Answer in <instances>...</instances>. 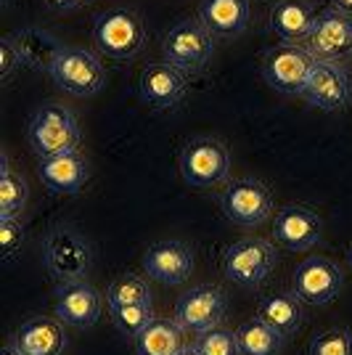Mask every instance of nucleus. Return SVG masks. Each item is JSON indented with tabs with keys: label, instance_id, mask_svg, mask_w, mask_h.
<instances>
[{
	"label": "nucleus",
	"instance_id": "14",
	"mask_svg": "<svg viewBox=\"0 0 352 355\" xmlns=\"http://www.w3.org/2000/svg\"><path fill=\"white\" fill-rule=\"evenodd\" d=\"M193 266H196V252H193V247L186 244V241H177V239L157 241L143 254V270H146V276L159 284H167V286L188 282L193 273Z\"/></svg>",
	"mask_w": 352,
	"mask_h": 355
},
{
	"label": "nucleus",
	"instance_id": "17",
	"mask_svg": "<svg viewBox=\"0 0 352 355\" xmlns=\"http://www.w3.org/2000/svg\"><path fill=\"white\" fill-rule=\"evenodd\" d=\"M56 318L64 321L67 326H77V329H90L98 321L103 308L101 292L88 282H61L56 284Z\"/></svg>",
	"mask_w": 352,
	"mask_h": 355
},
{
	"label": "nucleus",
	"instance_id": "7",
	"mask_svg": "<svg viewBox=\"0 0 352 355\" xmlns=\"http://www.w3.org/2000/svg\"><path fill=\"white\" fill-rule=\"evenodd\" d=\"M48 77L53 80V85L59 90L80 96V98H90V96L101 93V88L106 85L103 64L96 53H90L85 48H64L61 45L53 64L48 67Z\"/></svg>",
	"mask_w": 352,
	"mask_h": 355
},
{
	"label": "nucleus",
	"instance_id": "36",
	"mask_svg": "<svg viewBox=\"0 0 352 355\" xmlns=\"http://www.w3.org/2000/svg\"><path fill=\"white\" fill-rule=\"evenodd\" d=\"M180 355H199V353H196V347H193V345H188V347H186Z\"/></svg>",
	"mask_w": 352,
	"mask_h": 355
},
{
	"label": "nucleus",
	"instance_id": "25",
	"mask_svg": "<svg viewBox=\"0 0 352 355\" xmlns=\"http://www.w3.org/2000/svg\"><path fill=\"white\" fill-rule=\"evenodd\" d=\"M236 342L241 355H281L283 350V334L260 321L257 315L236 329Z\"/></svg>",
	"mask_w": 352,
	"mask_h": 355
},
{
	"label": "nucleus",
	"instance_id": "11",
	"mask_svg": "<svg viewBox=\"0 0 352 355\" xmlns=\"http://www.w3.org/2000/svg\"><path fill=\"white\" fill-rule=\"evenodd\" d=\"M305 48L318 61L344 64L352 59V14H344L339 8H326L318 14Z\"/></svg>",
	"mask_w": 352,
	"mask_h": 355
},
{
	"label": "nucleus",
	"instance_id": "26",
	"mask_svg": "<svg viewBox=\"0 0 352 355\" xmlns=\"http://www.w3.org/2000/svg\"><path fill=\"white\" fill-rule=\"evenodd\" d=\"M27 180L11 167L8 154H0V220H19V215L27 207Z\"/></svg>",
	"mask_w": 352,
	"mask_h": 355
},
{
	"label": "nucleus",
	"instance_id": "32",
	"mask_svg": "<svg viewBox=\"0 0 352 355\" xmlns=\"http://www.w3.org/2000/svg\"><path fill=\"white\" fill-rule=\"evenodd\" d=\"M21 67H24V61L19 56V48H16L11 32H8V35L0 37V83L8 85L14 80V74L21 72Z\"/></svg>",
	"mask_w": 352,
	"mask_h": 355
},
{
	"label": "nucleus",
	"instance_id": "19",
	"mask_svg": "<svg viewBox=\"0 0 352 355\" xmlns=\"http://www.w3.org/2000/svg\"><path fill=\"white\" fill-rule=\"evenodd\" d=\"M14 345L24 355H61L67 347L64 321L51 315H32L16 329Z\"/></svg>",
	"mask_w": 352,
	"mask_h": 355
},
{
	"label": "nucleus",
	"instance_id": "38",
	"mask_svg": "<svg viewBox=\"0 0 352 355\" xmlns=\"http://www.w3.org/2000/svg\"><path fill=\"white\" fill-rule=\"evenodd\" d=\"M347 263H350V268H352V247L347 250Z\"/></svg>",
	"mask_w": 352,
	"mask_h": 355
},
{
	"label": "nucleus",
	"instance_id": "29",
	"mask_svg": "<svg viewBox=\"0 0 352 355\" xmlns=\"http://www.w3.org/2000/svg\"><path fill=\"white\" fill-rule=\"evenodd\" d=\"M193 347L199 355H241L238 353V342H236V331H228L222 326L199 331Z\"/></svg>",
	"mask_w": 352,
	"mask_h": 355
},
{
	"label": "nucleus",
	"instance_id": "24",
	"mask_svg": "<svg viewBox=\"0 0 352 355\" xmlns=\"http://www.w3.org/2000/svg\"><path fill=\"white\" fill-rule=\"evenodd\" d=\"M16 48H19V56L24 61V67L30 69H45L53 64L56 53L61 51L59 40L51 35V32L40 30V27H24V30L11 32Z\"/></svg>",
	"mask_w": 352,
	"mask_h": 355
},
{
	"label": "nucleus",
	"instance_id": "9",
	"mask_svg": "<svg viewBox=\"0 0 352 355\" xmlns=\"http://www.w3.org/2000/svg\"><path fill=\"white\" fill-rule=\"evenodd\" d=\"M315 61L318 59L310 53L305 45L283 43L279 48H273V51H267V56L263 61V77L265 83L273 90H279V93L302 96Z\"/></svg>",
	"mask_w": 352,
	"mask_h": 355
},
{
	"label": "nucleus",
	"instance_id": "20",
	"mask_svg": "<svg viewBox=\"0 0 352 355\" xmlns=\"http://www.w3.org/2000/svg\"><path fill=\"white\" fill-rule=\"evenodd\" d=\"M318 19V11L310 0H276L270 8V30L283 43H305Z\"/></svg>",
	"mask_w": 352,
	"mask_h": 355
},
{
	"label": "nucleus",
	"instance_id": "34",
	"mask_svg": "<svg viewBox=\"0 0 352 355\" xmlns=\"http://www.w3.org/2000/svg\"><path fill=\"white\" fill-rule=\"evenodd\" d=\"M331 3V8H339V11H344V14H352V0H328Z\"/></svg>",
	"mask_w": 352,
	"mask_h": 355
},
{
	"label": "nucleus",
	"instance_id": "35",
	"mask_svg": "<svg viewBox=\"0 0 352 355\" xmlns=\"http://www.w3.org/2000/svg\"><path fill=\"white\" fill-rule=\"evenodd\" d=\"M3 355H24V353H21V350H19V347L14 345V340H11L8 345H6V347H3Z\"/></svg>",
	"mask_w": 352,
	"mask_h": 355
},
{
	"label": "nucleus",
	"instance_id": "31",
	"mask_svg": "<svg viewBox=\"0 0 352 355\" xmlns=\"http://www.w3.org/2000/svg\"><path fill=\"white\" fill-rule=\"evenodd\" d=\"M24 225L19 220H0V252H3V263H14V257L24 247Z\"/></svg>",
	"mask_w": 352,
	"mask_h": 355
},
{
	"label": "nucleus",
	"instance_id": "4",
	"mask_svg": "<svg viewBox=\"0 0 352 355\" xmlns=\"http://www.w3.org/2000/svg\"><path fill=\"white\" fill-rule=\"evenodd\" d=\"M161 56L180 72H202L215 56V35L202 19H177L161 37Z\"/></svg>",
	"mask_w": 352,
	"mask_h": 355
},
{
	"label": "nucleus",
	"instance_id": "3",
	"mask_svg": "<svg viewBox=\"0 0 352 355\" xmlns=\"http://www.w3.org/2000/svg\"><path fill=\"white\" fill-rule=\"evenodd\" d=\"M279 263V250L263 236H247L222 250V276L241 289H257L273 273Z\"/></svg>",
	"mask_w": 352,
	"mask_h": 355
},
{
	"label": "nucleus",
	"instance_id": "30",
	"mask_svg": "<svg viewBox=\"0 0 352 355\" xmlns=\"http://www.w3.org/2000/svg\"><path fill=\"white\" fill-rule=\"evenodd\" d=\"M308 355H352V331L344 326L318 331L310 340Z\"/></svg>",
	"mask_w": 352,
	"mask_h": 355
},
{
	"label": "nucleus",
	"instance_id": "2",
	"mask_svg": "<svg viewBox=\"0 0 352 355\" xmlns=\"http://www.w3.org/2000/svg\"><path fill=\"white\" fill-rule=\"evenodd\" d=\"M43 266L56 282H80L88 279L93 250L90 241L72 225H53L43 239Z\"/></svg>",
	"mask_w": 352,
	"mask_h": 355
},
{
	"label": "nucleus",
	"instance_id": "23",
	"mask_svg": "<svg viewBox=\"0 0 352 355\" xmlns=\"http://www.w3.org/2000/svg\"><path fill=\"white\" fill-rule=\"evenodd\" d=\"M186 331L175 318H154L151 324L135 337L138 355H180L186 350Z\"/></svg>",
	"mask_w": 352,
	"mask_h": 355
},
{
	"label": "nucleus",
	"instance_id": "5",
	"mask_svg": "<svg viewBox=\"0 0 352 355\" xmlns=\"http://www.w3.org/2000/svg\"><path fill=\"white\" fill-rule=\"evenodd\" d=\"M93 43L114 61L135 59L146 45L143 21L130 8H109L93 19Z\"/></svg>",
	"mask_w": 352,
	"mask_h": 355
},
{
	"label": "nucleus",
	"instance_id": "12",
	"mask_svg": "<svg viewBox=\"0 0 352 355\" xmlns=\"http://www.w3.org/2000/svg\"><path fill=\"white\" fill-rule=\"evenodd\" d=\"M344 286L342 268L328 257H308L305 263L294 268L292 292L308 305H328L334 297H339Z\"/></svg>",
	"mask_w": 352,
	"mask_h": 355
},
{
	"label": "nucleus",
	"instance_id": "15",
	"mask_svg": "<svg viewBox=\"0 0 352 355\" xmlns=\"http://www.w3.org/2000/svg\"><path fill=\"white\" fill-rule=\"evenodd\" d=\"M323 236V220L315 209L305 205H286L276 212L273 220V239L289 252L313 250Z\"/></svg>",
	"mask_w": 352,
	"mask_h": 355
},
{
	"label": "nucleus",
	"instance_id": "6",
	"mask_svg": "<svg viewBox=\"0 0 352 355\" xmlns=\"http://www.w3.org/2000/svg\"><path fill=\"white\" fill-rule=\"evenodd\" d=\"M177 167L183 180L193 189H212L220 186L231 175V154L218 138L212 135H193L188 138L180 154Z\"/></svg>",
	"mask_w": 352,
	"mask_h": 355
},
{
	"label": "nucleus",
	"instance_id": "21",
	"mask_svg": "<svg viewBox=\"0 0 352 355\" xmlns=\"http://www.w3.org/2000/svg\"><path fill=\"white\" fill-rule=\"evenodd\" d=\"M252 16L249 0H202L199 19L218 37H236L247 30Z\"/></svg>",
	"mask_w": 352,
	"mask_h": 355
},
{
	"label": "nucleus",
	"instance_id": "1",
	"mask_svg": "<svg viewBox=\"0 0 352 355\" xmlns=\"http://www.w3.org/2000/svg\"><path fill=\"white\" fill-rule=\"evenodd\" d=\"M27 138H30L32 151L40 159H45V157H56V154H67V151H80L82 130H80L77 117L67 106L48 101L32 114Z\"/></svg>",
	"mask_w": 352,
	"mask_h": 355
},
{
	"label": "nucleus",
	"instance_id": "37",
	"mask_svg": "<svg viewBox=\"0 0 352 355\" xmlns=\"http://www.w3.org/2000/svg\"><path fill=\"white\" fill-rule=\"evenodd\" d=\"M11 3H14V0H0V6H3V8H8Z\"/></svg>",
	"mask_w": 352,
	"mask_h": 355
},
{
	"label": "nucleus",
	"instance_id": "33",
	"mask_svg": "<svg viewBox=\"0 0 352 355\" xmlns=\"http://www.w3.org/2000/svg\"><path fill=\"white\" fill-rule=\"evenodd\" d=\"M48 8H53V11H74V8H80V6H85L90 0H43Z\"/></svg>",
	"mask_w": 352,
	"mask_h": 355
},
{
	"label": "nucleus",
	"instance_id": "13",
	"mask_svg": "<svg viewBox=\"0 0 352 355\" xmlns=\"http://www.w3.org/2000/svg\"><path fill=\"white\" fill-rule=\"evenodd\" d=\"M302 98L323 112H342L352 101V77L344 69V64L315 61Z\"/></svg>",
	"mask_w": 352,
	"mask_h": 355
},
{
	"label": "nucleus",
	"instance_id": "18",
	"mask_svg": "<svg viewBox=\"0 0 352 355\" xmlns=\"http://www.w3.org/2000/svg\"><path fill=\"white\" fill-rule=\"evenodd\" d=\"M37 175L43 186L53 193H77L90 178V164L80 151H67L56 157H45L37 164Z\"/></svg>",
	"mask_w": 352,
	"mask_h": 355
},
{
	"label": "nucleus",
	"instance_id": "10",
	"mask_svg": "<svg viewBox=\"0 0 352 355\" xmlns=\"http://www.w3.org/2000/svg\"><path fill=\"white\" fill-rule=\"evenodd\" d=\"M225 313H228V297L215 284L191 286L175 302V321L183 331H193V334L220 326Z\"/></svg>",
	"mask_w": 352,
	"mask_h": 355
},
{
	"label": "nucleus",
	"instance_id": "28",
	"mask_svg": "<svg viewBox=\"0 0 352 355\" xmlns=\"http://www.w3.org/2000/svg\"><path fill=\"white\" fill-rule=\"evenodd\" d=\"M109 315L119 334L135 340L154 321V308L151 305H117V308H109Z\"/></svg>",
	"mask_w": 352,
	"mask_h": 355
},
{
	"label": "nucleus",
	"instance_id": "22",
	"mask_svg": "<svg viewBox=\"0 0 352 355\" xmlns=\"http://www.w3.org/2000/svg\"><path fill=\"white\" fill-rule=\"evenodd\" d=\"M257 318L273 326L283 337H294L305 324V300H299L294 292H273L260 300Z\"/></svg>",
	"mask_w": 352,
	"mask_h": 355
},
{
	"label": "nucleus",
	"instance_id": "27",
	"mask_svg": "<svg viewBox=\"0 0 352 355\" xmlns=\"http://www.w3.org/2000/svg\"><path fill=\"white\" fill-rule=\"evenodd\" d=\"M151 284L148 279L138 273H122L106 289V305L117 308V305H151Z\"/></svg>",
	"mask_w": 352,
	"mask_h": 355
},
{
	"label": "nucleus",
	"instance_id": "8",
	"mask_svg": "<svg viewBox=\"0 0 352 355\" xmlns=\"http://www.w3.org/2000/svg\"><path fill=\"white\" fill-rule=\"evenodd\" d=\"M222 215L236 225L257 228L273 212V193L257 178H236L218 196Z\"/></svg>",
	"mask_w": 352,
	"mask_h": 355
},
{
	"label": "nucleus",
	"instance_id": "16",
	"mask_svg": "<svg viewBox=\"0 0 352 355\" xmlns=\"http://www.w3.org/2000/svg\"><path fill=\"white\" fill-rule=\"evenodd\" d=\"M138 93L143 104L151 109H175L188 93V77L167 61H154L143 67L138 80Z\"/></svg>",
	"mask_w": 352,
	"mask_h": 355
}]
</instances>
